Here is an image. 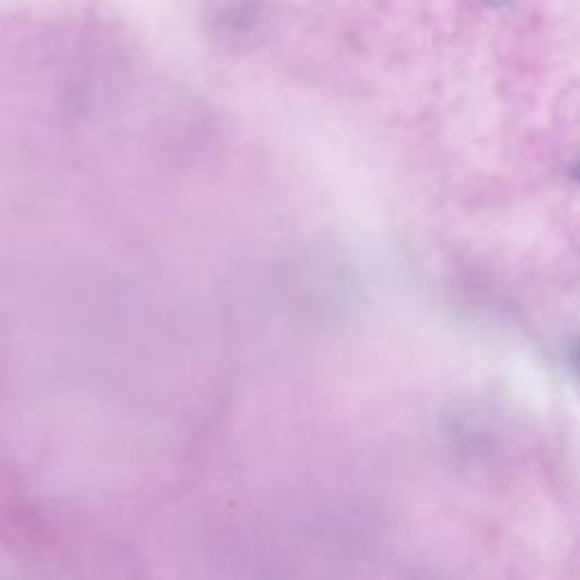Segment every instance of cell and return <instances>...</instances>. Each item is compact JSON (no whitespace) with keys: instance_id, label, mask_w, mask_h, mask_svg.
Returning a JSON list of instances; mask_svg holds the SVG:
<instances>
[{"instance_id":"3","label":"cell","mask_w":580,"mask_h":580,"mask_svg":"<svg viewBox=\"0 0 580 580\" xmlns=\"http://www.w3.org/2000/svg\"><path fill=\"white\" fill-rule=\"evenodd\" d=\"M576 363H578V372H580V352H578V356H576Z\"/></svg>"},{"instance_id":"1","label":"cell","mask_w":580,"mask_h":580,"mask_svg":"<svg viewBox=\"0 0 580 580\" xmlns=\"http://www.w3.org/2000/svg\"><path fill=\"white\" fill-rule=\"evenodd\" d=\"M517 0H485V5L494 7V10H506V7H513Z\"/></svg>"},{"instance_id":"2","label":"cell","mask_w":580,"mask_h":580,"mask_svg":"<svg viewBox=\"0 0 580 580\" xmlns=\"http://www.w3.org/2000/svg\"><path fill=\"white\" fill-rule=\"evenodd\" d=\"M574 179H576V182L580 184V164L574 168Z\"/></svg>"}]
</instances>
